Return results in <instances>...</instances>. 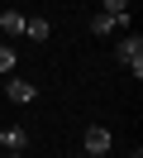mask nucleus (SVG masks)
Listing matches in <instances>:
<instances>
[{
	"mask_svg": "<svg viewBox=\"0 0 143 158\" xmlns=\"http://www.w3.org/2000/svg\"><path fill=\"white\" fill-rule=\"evenodd\" d=\"M48 34H53V29H48V19H24V39H38V43H43Z\"/></svg>",
	"mask_w": 143,
	"mask_h": 158,
	"instance_id": "423d86ee",
	"label": "nucleus"
},
{
	"mask_svg": "<svg viewBox=\"0 0 143 158\" xmlns=\"http://www.w3.org/2000/svg\"><path fill=\"white\" fill-rule=\"evenodd\" d=\"M0 34H5V39H19V34H24V15L19 10H0Z\"/></svg>",
	"mask_w": 143,
	"mask_h": 158,
	"instance_id": "39448f33",
	"label": "nucleus"
},
{
	"mask_svg": "<svg viewBox=\"0 0 143 158\" xmlns=\"http://www.w3.org/2000/svg\"><path fill=\"white\" fill-rule=\"evenodd\" d=\"M110 148H114V134L105 125H91V129H86V153H110Z\"/></svg>",
	"mask_w": 143,
	"mask_h": 158,
	"instance_id": "7ed1b4c3",
	"label": "nucleus"
},
{
	"mask_svg": "<svg viewBox=\"0 0 143 158\" xmlns=\"http://www.w3.org/2000/svg\"><path fill=\"white\" fill-rule=\"evenodd\" d=\"M124 158H143V153H138V148H133V153H124Z\"/></svg>",
	"mask_w": 143,
	"mask_h": 158,
	"instance_id": "9d476101",
	"label": "nucleus"
},
{
	"mask_svg": "<svg viewBox=\"0 0 143 158\" xmlns=\"http://www.w3.org/2000/svg\"><path fill=\"white\" fill-rule=\"evenodd\" d=\"M81 158H105V153H81Z\"/></svg>",
	"mask_w": 143,
	"mask_h": 158,
	"instance_id": "f8f14e48",
	"label": "nucleus"
},
{
	"mask_svg": "<svg viewBox=\"0 0 143 158\" xmlns=\"http://www.w3.org/2000/svg\"><path fill=\"white\" fill-rule=\"evenodd\" d=\"M5 148H29V134L24 129H5Z\"/></svg>",
	"mask_w": 143,
	"mask_h": 158,
	"instance_id": "0eeeda50",
	"label": "nucleus"
},
{
	"mask_svg": "<svg viewBox=\"0 0 143 158\" xmlns=\"http://www.w3.org/2000/svg\"><path fill=\"white\" fill-rule=\"evenodd\" d=\"M119 29H129V10H124V15H95V19H91V34H95V39H110V34H119Z\"/></svg>",
	"mask_w": 143,
	"mask_h": 158,
	"instance_id": "f03ea898",
	"label": "nucleus"
},
{
	"mask_svg": "<svg viewBox=\"0 0 143 158\" xmlns=\"http://www.w3.org/2000/svg\"><path fill=\"white\" fill-rule=\"evenodd\" d=\"M114 58H119L124 67H133V77H143V39L138 34H124V39L114 43Z\"/></svg>",
	"mask_w": 143,
	"mask_h": 158,
	"instance_id": "f257e3e1",
	"label": "nucleus"
},
{
	"mask_svg": "<svg viewBox=\"0 0 143 158\" xmlns=\"http://www.w3.org/2000/svg\"><path fill=\"white\" fill-rule=\"evenodd\" d=\"M0 148H5V129H0Z\"/></svg>",
	"mask_w": 143,
	"mask_h": 158,
	"instance_id": "ddd939ff",
	"label": "nucleus"
},
{
	"mask_svg": "<svg viewBox=\"0 0 143 158\" xmlns=\"http://www.w3.org/2000/svg\"><path fill=\"white\" fill-rule=\"evenodd\" d=\"M100 10H105V15H124V10H129V0H100Z\"/></svg>",
	"mask_w": 143,
	"mask_h": 158,
	"instance_id": "1a4fd4ad",
	"label": "nucleus"
},
{
	"mask_svg": "<svg viewBox=\"0 0 143 158\" xmlns=\"http://www.w3.org/2000/svg\"><path fill=\"white\" fill-rule=\"evenodd\" d=\"M0 72H14V48L10 43H0Z\"/></svg>",
	"mask_w": 143,
	"mask_h": 158,
	"instance_id": "6e6552de",
	"label": "nucleus"
},
{
	"mask_svg": "<svg viewBox=\"0 0 143 158\" xmlns=\"http://www.w3.org/2000/svg\"><path fill=\"white\" fill-rule=\"evenodd\" d=\"M5 158H24V153H19V148H14V153H5Z\"/></svg>",
	"mask_w": 143,
	"mask_h": 158,
	"instance_id": "9b49d317",
	"label": "nucleus"
},
{
	"mask_svg": "<svg viewBox=\"0 0 143 158\" xmlns=\"http://www.w3.org/2000/svg\"><path fill=\"white\" fill-rule=\"evenodd\" d=\"M5 96L14 101V106H29V101L38 96V86H34V81H24V77H10V81H5Z\"/></svg>",
	"mask_w": 143,
	"mask_h": 158,
	"instance_id": "20e7f679",
	"label": "nucleus"
}]
</instances>
